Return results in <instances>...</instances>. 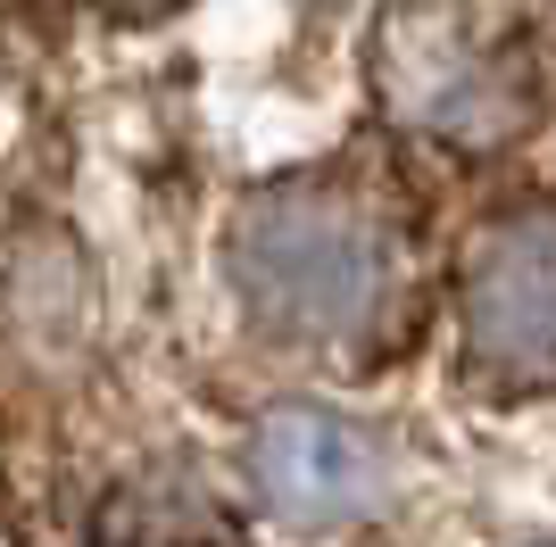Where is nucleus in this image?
I'll list each match as a JSON object with an SVG mask.
<instances>
[{"mask_svg":"<svg viewBox=\"0 0 556 547\" xmlns=\"http://www.w3.org/2000/svg\"><path fill=\"white\" fill-rule=\"evenodd\" d=\"M232 282L275 341L366 357L416 316V241L382 191L349 175H282L232 216Z\"/></svg>","mask_w":556,"mask_h":547,"instance_id":"f257e3e1","label":"nucleus"},{"mask_svg":"<svg viewBox=\"0 0 556 547\" xmlns=\"http://www.w3.org/2000/svg\"><path fill=\"white\" fill-rule=\"evenodd\" d=\"M374 100L399 133L498 158L540 125L548 84L523 25L498 9H399L374 25Z\"/></svg>","mask_w":556,"mask_h":547,"instance_id":"f03ea898","label":"nucleus"},{"mask_svg":"<svg viewBox=\"0 0 556 547\" xmlns=\"http://www.w3.org/2000/svg\"><path fill=\"white\" fill-rule=\"evenodd\" d=\"M457 332L490 390H556V200H507L465 232Z\"/></svg>","mask_w":556,"mask_h":547,"instance_id":"7ed1b4c3","label":"nucleus"},{"mask_svg":"<svg viewBox=\"0 0 556 547\" xmlns=\"http://www.w3.org/2000/svg\"><path fill=\"white\" fill-rule=\"evenodd\" d=\"M257 514L291 539H332V531H366L391 506V448L332 407H275L250 423L241 448Z\"/></svg>","mask_w":556,"mask_h":547,"instance_id":"20e7f679","label":"nucleus"},{"mask_svg":"<svg viewBox=\"0 0 556 547\" xmlns=\"http://www.w3.org/2000/svg\"><path fill=\"white\" fill-rule=\"evenodd\" d=\"M548 547H556V539H548Z\"/></svg>","mask_w":556,"mask_h":547,"instance_id":"39448f33","label":"nucleus"}]
</instances>
